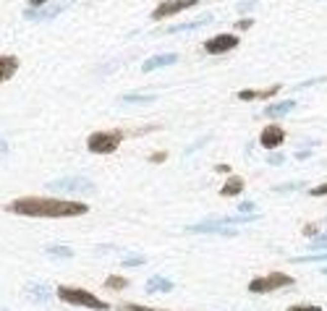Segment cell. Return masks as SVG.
Segmentation results:
<instances>
[{"label": "cell", "mask_w": 327, "mask_h": 311, "mask_svg": "<svg viewBox=\"0 0 327 311\" xmlns=\"http://www.w3.org/2000/svg\"><path fill=\"white\" fill-rule=\"evenodd\" d=\"M115 311H165V308H149L142 303H120V306H115Z\"/></svg>", "instance_id": "23"}, {"label": "cell", "mask_w": 327, "mask_h": 311, "mask_svg": "<svg viewBox=\"0 0 327 311\" xmlns=\"http://www.w3.org/2000/svg\"><path fill=\"white\" fill-rule=\"evenodd\" d=\"M285 311H322V306H314V303H293Z\"/></svg>", "instance_id": "25"}, {"label": "cell", "mask_w": 327, "mask_h": 311, "mask_svg": "<svg viewBox=\"0 0 327 311\" xmlns=\"http://www.w3.org/2000/svg\"><path fill=\"white\" fill-rule=\"evenodd\" d=\"M210 24V16H205V19H199V21H189V24H178V26H173L170 32H189V29H199V26H207Z\"/></svg>", "instance_id": "20"}, {"label": "cell", "mask_w": 327, "mask_h": 311, "mask_svg": "<svg viewBox=\"0 0 327 311\" xmlns=\"http://www.w3.org/2000/svg\"><path fill=\"white\" fill-rule=\"evenodd\" d=\"M58 298L63 303H71V306H81V308H92V311H110L113 306L97 298L95 293H89L84 288H76V285H58Z\"/></svg>", "instance_id": "2"}, {"label": "cell", "mask_w": 327, "mask_h": 311, "mask_svg": "<svg viewBox=\"0 0 327 311\" xmlns=\"http://www.w3.org/2000/svg\"><path fill=\"white\" fill-rule=\"evenodd\" d=\"M322 233V228L317 225V223H309L306 228H304V236H309V238H314V236H319Z\"/></svg>", "instance_id": "27"}, {"label": "cell", "mask_w": 327, "mask_h": 311, "mask_svg": "<svg viewBox=\"0 0 327 311\" xmlns=\"http://www.w3.org/2000/svg\"><path fill=\"white\" fill-rule=\"evenodd\" d=\"M8 212L21 217H42V220H60V217H81L89 212V204L55 196H21L8 204Z\"/></svg>", "instance_id": "1"}, {"label": "cell", "mask_w": 327, "mask_h": 311, "mask_svg": "<svg viewBox=\"0 0 327 311\" xmlns=\"http://www.w3.org/2000/svg\"><path fill=\"white\" fill-rule=\"evenodd\" d=\"M296 280L285 272H270L264 277H254L252 283H249V293L254 295H262V293H272V290H280V288H291Z\"/></svg>", "instance_id": "4"}, {"label": "cell", "mask_w": 327, "mask_h": 311, "mask_svg": "<svg viewBox=\"0 0 327 311\" xmlns=\"http://www.w3.org/2000/svg\"><path fill=\"white\" fill-rule=\"evenodd\" d=\"M283 160H285L283 154H275V152H272L270 157H267V162H270V165H280V162H283Z\"/></svg>", "instance_id": "32"}, {"label": "cell", "mask_w": 327, "mask_h": 311, "mask_svg": "<svg viewBox=\"0 0 327 311\" xmlns=\"http://www.w3.org/2000/svg\"><path fill=\"white\" fill-rule=\"evenodd\" d=\"M0 311H6V308H0Z\"/></svg>", "instance_id": "37"}, {"label": "cell", "mask_w": 327, "mask_h": 311, "mask_svg": "<svg viewBox=\"0 0 327 311\" xmlns=\"http://www.w3.org/2000/svg\"><path fill=\"white\" fill-rule=\"evenodd\" d=\"M241 191H243V178L241 175H230L225 181V186L220 189V196L223 199H233V196H238Z\"/></svg>", "instance_id": "15"}, {"label": "cell", "mask_w": 327, "mask_h": 311, "mask_svg": "<svg viewBox=\"0 0 327 311\" xmlns=\"http://www.w3.org/2000/svg\"><path fill=\"white\" fill-rule=\"evenodd\" d=\"M176 288V283L173 280H168V277H160V275H154V277H149L147 280V293H170Z\"/></svg>", "instance_id": "14"}, {"label": "cell", "mask_w": 327, "mask_h": 311, "mask_svg": "<svg viewBox=\"0 0 327 311\" xmlns=\"http://www.w3.org/2000/svg\"><path fill=\"white\" fill-rule=\"evenodd\" d=\"M123 100H126V102H149V100H154V97H144V95H126Z\"/></svg>", "instance_id": "29"}, {"label": "cell", "mask_w": 327, "mask_h": 311, "mask_svg": "<svg viewBox=\"0 0 327 311\" xmlns=\"http://www.w3.org/2000/svg\"><path fill=\"white\" fill-rule=\"evenodd\" d=\"M176 60H178V55H176V53H165V55H157V58H149V60H144L142 71H144V73H149V71H157V68H165V66H173Z\"/></svg>", "instance_id": "11"}, {"label": "cell", "mask_w": 327, "mask_h": 311, "mask_svg": "<svg viewBox=\"0 0 327 311\" xmlns=\"http://www.w3.org/2000/svg\"><path fill=\"white\" fill-rule=\"evenodd\" d=\"M314 261H327V251L311 254V256H296L293 259V264H314Z\"/></svg>", "instance_id": "21"}, {"label": "cell", "mask_w": 327, "mask_h": 311, "mask_svg": "<svg viewBox=\"0 0 327 311\" xmlns=\"http://www.w3.org/2000/svg\"><path fill=\"white\" fill-rule=\"evenodd\" d=\"M306 157H311V152H309V149H304V152L299 149V152H296V160H306Z\"/></svg>", "instance_id": "34"}, {"label": "cell", "mask_w": 327, "mask_h": 311, "mask_svg": "<svg viewBox=\"0 0 327 311\" xmlns=\"http://www.w3.org/2000/svg\"><path fill=\"white\" fill-rule=\"evenodd\" d=\"M238 42H241V37H236V34H217V37H210L205 42V50L210 55H223V53L236 50Z\"/></svg>", "instance_id": "7"}, {"label": "cell", "mask_w": 327, "mask_h": 311, "mask_svg": "<svg viewBox=\"0 0 327 311\" xmlns=\"http://www.w3.org/2000/svg\"><path fill=\"white\" fill-rule=\"evenodd\" d=\"M252 24H254V19H241V21H236V29L246 32V29H252Z\"/></svg>", "instance_id": "31"}, {"label": "cell", "mask_w": 327, "mask_h": 311, "mask_svg": "<svg viewBox=\"0 0 327 311\" xmlns=\"http://www.w3.org/2000/svg\"><path fill=\"white\" fill-rule=\"evenodd\" d=\"M105 288L107 290H126L129 288V277H123V275H110V277H107L105 280Z\"/></svg>", "instance_id": "18"}, {"label": "cell", "mask_w": 327, "mask_h": 311, "mask_svg": "<svg viewBox=\"0 0 327 311\" xmlns=\"http://www.w3.org/2000/svg\"><path fill=\"white\" fill-rule=\"evenodd\" d=\"M66 8V3L63 6H53V8H37V11H32V8H26V13L24 16L26 19H32V21H39V19H48V16H55V13H60Z\"/></svg>", "instance_id": "17"}, {"label": "cell", "mask_w": 327, "mask_h": 311, "mask_svg": "<svg viewBox=\"0 0 327 311\" xmlns=\"http://www.w3.org/2000/svg\"><path fill=\"white\" fill-rule=\"evenodd\" d=\"M194 6H196V0H162V3L152 11V19L154 21H162L168 16H178V13L189 11Z\"/></svg>", "instance_id": "5"}, {"label": "cell", "mask_w": 327, "mask_h": 311, "mask_svg": "<svg viewBox=\"0 0 327 311\" xmlns=\"http://www.w3.org/2000/svg\"><path fill=\"white\" fill-rule=\"evenodd\" d=\"M309 248H314V251H327V233H319V236L311 238Z\"/></svg>", "instance_id": "22"}, {"label": "cell", "mask_w": 327, "mask_h": 311, "mask_svg": "<svg viewBox=\"0 0 327 311\" xmlns=\"http://www.w3.org/2000/svg\"><path fill=\"white\" fill-rule=\"evenodd\" d=\"M48 189L50 191H68V194H89V191H95V183L87 178H60V181L48 183Z\"/></svg>", "instance_id": "6"}, {"label": "cell", "mask_w": 327, "mask_h": 311, "mask_svg": "<svg viewBox=\"0 0 327 311\" xmlns=\"http://www.w3.org/2000/svg\"><path fill=\"white\" fill-rule=\"evenodd\" d=\"M123 142V131L113 128V131H95V134H89L87 139V149L92 154H113Z\"/></svg>", "instance_id": "3"}, {"label": "cell", "mask_w": 327, "mask_h": 311, "mask_svg": "<svg viewBox=\"0 0 327 311\" xmlns=\"http://www.w3.org/2000/svg\"><path fill=\"white\" fill-rule=\"evenodd\" d=\"M189 233H207V236H238L236 228H225V225H215V223H199V225H189Z\"/></svg>", "instance_id": "9"}, {"label": "cell", "mask_w": 327, "mask_h": 311, "mask_svg": "<svg viewBox=\"0 0 327 311\" xmlns=\"http://www.w3.org/2000/svg\"><path fill=\"white\" fill-rule=\"evenodd\" d=\"M322 275H327V267H322Z\"/></svg>", "instance_id": "36"}, {"label": "cell", "mask_w": 327, "mask_h": 311, "mask_svg": "<svg viewBox=\"0 0 327 311\" xmlns=\"http://www.w3.org/2000/svg\"><path fill=\"white\" fill-rule=\"evenodd\" d=\"M26 298L32 303H48L50 301V285H42V283L26 285Z\"/></svg>", "instance_id": "12"}, {"label": "cell", "mask_w": 327, "mask_h": 311, "mask_svg": "<svg viewBox=\"0 0 327 311\" xmlns=\"http://www.w3.org/2000/svg\"><path fill=\"white\" fill-rule=\"evenodd\" d=\"M293 107H296L293 100L275 102V105H267V107H264V115H267V118H283V115H288V113L293 110Z\"/></svg>", "instance_id": "16"}, {"label": "cell", "mask_w": 327, "mask_h": 311, "mask_svg": "<svg viewBox=\"0 0 327 311\" xmlns=\"http://www.w3.org/2000/svg\"><path fill=\"white\" fill-rule=\"evenodd\" d=\"M45 251H48L50 256H58V259H71V256H73V248H71V246H60V243L48 246Z\"/></svg>", "instance_id": "19"}, {"label": "cell", "mask_w": 327, "mask_h": 311, "mask_svg": "<svg viewBox=\"0 0 327 311\" xmlns=\"http://www.w3.org/2000/svg\"><path fill=\"white\" fill-rule=\"evenodd\" d=\"M16 71H19V58L16 55H0V84L13 79Z\"/></svg>", "instance_id": "13"}, {"label": "cell", "mask_w": 327, "mask_h": 311, "mask_svg": "<svg viewBox=\"0 0 327 311\" xmlns=\"http://www.w3.org/2000/svg\"><path fill=\"white\" fill-rule=\"evenodd\" d=\"M162 160H168V152H152L149 154V162H154V165H160Z\"/></svg>", "instance_id": "28"}, {"label": "cell", "mask_w": 327, "mask_h": 311, "mask_svg": "<svg viewBox=\"0 0 327 311\" xmlns=\"http://www.w3.org/2000/svg\"><path fill=\"white\" fill-rule=\"evenodd\" d=\"M311 196H327V183H322V186H314V189L309 191Z\"/></svg>", "instance_id": "30"}, {"label": "cell", "mask_w": 327, "mask_h": 311, "mask_svg": "<svg viewBox=\"0 0 327 311\" xmlns=\"http://www.w3.org/2000/svg\"><path fill=\"white\" fill-rule=\"evenodd\" d=\"M6 152H8V144H6V142H0V157H3Z\"/></svg>", "instance_id": "35"}, {"label": "cell", "mask_w": 327, "mask_h": 311, "mask_svg": "<svg viewBox=\"0 0 327 311\" xmlns=\"http://www.w3.org/2000/svg\"><path fill=\"white\" fill-rule=\"evenodd\" d=\"M238 212H241V214H257L254 201H241V204H238Z\"/></svg>", "instance_id": "26"}, {"label": "cell", "mask_w": 327, "mask_h": 311, "mask_svg": "<svg viewBox=\"0 0 327 311\" xmlns=\"http://www.w3.org/2000/svg\"><path fill=\"white\" fill-rule=\"evenodd\" d=\"M45 3H48V0H29V8H32V11H37V8H42Z\"/></svg>", "instance_id": "33"}, {"label": "cell", "mask_w": 327, "mask_h": 311, "mask_svg": "<svg viewBox=\"0 0 327 311\" xmlns=\"http://www.w3.org/2000/svg\"><path fill=\"white\" fill-rule=\"evenodd\" d=\"M283 142H285V131H283V126H277V123L264 126L262 134H259V144H262L264 149H277Z\"/></svg>", "instance_id": "8"}, {"label": "cell", "mask_w": 327, "mask_h": 311, "mask_svg": "<svg viewBox=\"0 0 327 311\" xmlns=\"http://www.w3.org/2000/svg\"><path fill=\"white\" fill-rule=\"evenodd\" d=\"M144 261H147V256H142V254H136V256H126V259H123V267H142Z\"/></svg>", "instance_id": "24"}, {"label": "cell", "mask_w": 327, "mask_h": 311, "mask_svg": "<svg viewBox=\"0 0 327 311\" xmlns=\"http://www.w3.org/2000/svg\"><path fill=\"white\" fill-rule=\"evenodd\" d=\"M280 92V84H272V86H267V89H241L238 92V100H243V102H249V100H270V97H275Z\"/></svg>", "instance_id": "10"}]
</instances>
